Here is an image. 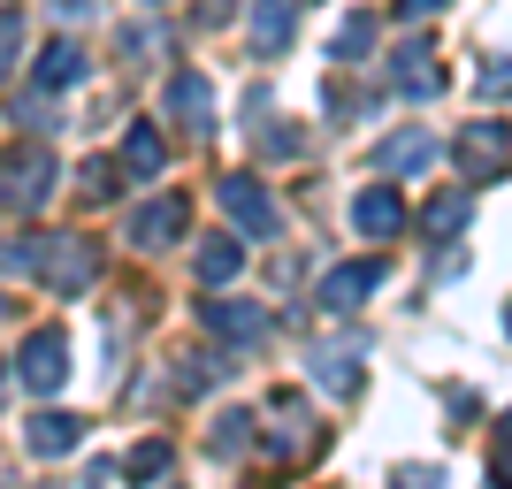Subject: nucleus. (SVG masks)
I'll return each mask as SVG.
<instances>
[{"instance_id":"obj_20","label":"nucleus","mask_w":512,"mask_h":489,"mask_svg":"<svg viewBox=\"0 0 512 489\" xmlns=\"http://www.w3.org/2000/svg\"><path fill=\"white\" fill-rule=\"evenodd\" d=\"M161 467H169V444H146L138 459H130V482H153Z\"/></svg>"},{"instance_id":"obj_24","label":"nucleus","mask_w":512,"mask_h":489,"mask_svg":"<svg viewBox=\"0 0 512 489\" xmlns=\"http://www.w3.org/2000/svg\"><path fill=\"white\" fill-rule=\"evenodd\" d=\"M0 390H8V375H0Z\"/></svg>"},{"instance_id":"obj_9","label":"nucleus","mask_w":512,"mask_h":489,"mask_svg":"<svg viewBox=\"0 0 512 489\" xmlns=\"http://www.w3.org/2000/svg\"><path fill=\"white\" fill-rule=\"evenodd\" d=\"M176 230H184V199H153L130 214V245H169Z\"/></svg>"},{"instance_id":"obj_1","label":"nucleus","mask_w":512,"mask_h":489,"mask_svg":"<svg viewBox=\"0 0 512 489\" xmlns=\"http://www.w3.org/2000/svg\"><path fill=\"white\" fill-rule=\"evenodd\" d=\"M54 153H39V146H8L0 153V207H16V214H31V207H46L54 199Z\"/></svg>"},{"instance_id":"obj_16","label":"nucleus","mask_w":512,"mask_h":489,"mask_svg":"<svg viewBox=\"0 0 512 489\" xmlns=\"http://www.w3.org/2000/svg\"><path fill=\"white\" fill-rule=\"evenodd\" d=\"M192 268H199V283H230L237 268H245V245H237V237H207Z\"/></svg>"},{"instance_id":"obj_10","label":"nucleus","mask_w":512,"mask_h":489,"mask_svg":"<svg viewBox=\"0 0 512 489\" xmlns=\"http://www.w3.org/2000/svg\"><path fill=\"white\" fill-rule=\"evenodd\" d=\"M85 46H77V39H54V46H46V54H39V92H62V85H77V77H85Z\"/></svg>"},{"instance_id":"obj_12","label":"nucleus","mask_w":512,"mask_h":489,"mask_svg":"<svg viewBox=\"0 0 512 489\" xmlns=\"http://www.w3.org/2000/svg\"><path fill=\"white\" fill-rule=\"evenodd\" d=\"M428 161H436V138H428V130H398V138L375 146V169H428Z\"/></svg>"},{"instance_id":"obj_4","label":"nucleus","mask_w":512,"mask_h":489,"mask_svg":"<svg viewBox=\"0 0 512 489\" xmlns=\"http://www.w3.org/2000/svg\"><path fill=\"white\" fill-rule=\"evenodd\" d=\"M375 283H383V260H344L337 276H321L314 306H321V314H352V306H360Z\"/></svg>"},{"instance_id":"obj_17","label":"nucleus","mask_w":512,"mask_h":489,"mask_svg":"<svg viewBox=\"0 0 512 489\" xmlns=\"http://www.w3.org/2000/svg\"><path fill=\"white\" fill-rule=\"evenodd\" d=\"M467 214H474V184H451V192L421 214V230H428V237H451L459 222H467Z\"/></svg>"},{"instance_id":"obj_15","label":"nucleus","mask_w":512,"mask_h":489,"mask_svg":"<svg viewBox=\"0 0 512 489\" xmlns=\"http://www.w3.org/2000/svg\"><path fill=\"white\" fill-rule=\"evenodd\" d=\"M161 161H169V153H161V130H153V123H138V130L123 138V176L153 184V176H161Z\"/></svg>"},{"instance_id":"obj_3","label":"nucleus","mask_w":512,"mask_h":489,"mask_svg":"<svg viewBox=\"0 0 512 489\" xmlns=\"http://www.w3.org/2000/svg\"><path fill=\"white\" fill-rule=\"evenodd\" d=\"M16 375H23V390H39V398H46V390H62L69 383V344L54 337V329H39V337L23 344Z\"/></svg>"},{"instance_id":"obj_21","label":"nucleus","mask_w":512,"mask_h":489,"mask_svg":"<svg viewBox=\"0 0 512 489\" xmlns=\"http://www.w3.org/2000/svg\"><path fill=\"white\" fill-rule=\"evenodd\" d=\"M16 39H23V23H16V16H0V69H8V54H16Z\"/></svg>"},{"instance_id":"obj_14","label":"nucleus","mask_w":512,"mask_h":489,"mask_svg":"<svg viewBox=\"0 0 512 489\" xmlns=\"http://www.w3.org/2000/svg\"><path fill=\"white\" fill-rule=\"evenodd\" d=\"M77 436H85V421H69V413H39L23 444L39 451V459H62V451H77Z\"/></svg>"},{"instance_id":"obj_11","label":"nucleus","mask_w":512,"mask_h":489,"mask_svg":"<svg viewBox=\"0 0 512 489\" xmlns=\"http://www.w3.org/2000/svg\"><path fill=\"white\" fill-rule=\"evenodd\" d=\"M314 383L321 390H352V383H360V344H352V337L321 344V352H314Z\"/></svg>"},{"instance_id":"obj_6","label":"nucleus","mask_w":512,"mask_h":489,"mask_svg":"<svg viewBox=\"0 0 512 489\" xmlns=\"http://www.w3.org/2000/svg\"><path fill=\"white\" fill-rule=\"evenodd\" d=\"M299 16H306V0H260V8H253V54H260V62H276L283 46H291Z\"/></svg>"},{"instance_id":"obj_7","label":"nucleus","mask_w":512,"mask_h":489,"mask_svg":"<svg viewBox=\"0 0 512 489\" xmlns=\"http://www.w3.org/2000/svg\"><path fill=\"white\" fill-rule=\"evenodd\" d=\"M92 268H100V253H92V245H85V237H62V253H46L39 260V276L46 283H54V291H85V283H92Z\"/></svg>"},{"instance_id":"obj_5","label":"nucleus","mask_w":512,"mask_h":489,"mask_svg":"<svg viewBox=\"0 0 512 489\" xmlns=\"http://www.w3.org/2000/svg\"><path fill=\"white\" fill-rule=\"evenodd\" d=\"M352 230H360V237H398V230H406V199H398V184H367V192L352 199Z\"/></svg>"},{"instance_id":"obj_8","label":"nucleus","mask_w":512,"mask_h":489,"mask_svg":"<svg viewBox=\"0 0 512 489\" xmlns=\"http://www.w3.org/2000/svg\"><path fill=\"white\" fill-rule=\"evenodd\" d=\"M169 115H184L192 130L214 123V92H207V77H199V69H176V77H169Z\"/></svg>"},{"instance_id":"obj_23","label":"nucleus","mask_w":512,"mask_h":489,"mask_svg":"<svg viewBox=\"0 0 512 489\" xmlns=\"http://www.w3.org/2000/svg\"><path fill=\"white\" fill-rule=\"evenodd\" d=\"M146 8H161V0H146Z\"/></svg>"},{"instance_id":"obj_13","label":"nucleus","mask_w":512,"mask_h":489,"mask_svg":"<svg viewBox=\"0 0 512 489\" xmlns=\"http://www.w3.org/2000/svg\"><path fill=\"white\" fill-rule=\"evenodd\" d=\"M207 321L222 329V337H237V344H260V337H268V314H260V306H245V298H222V306H207Z\"/></svg>"},{"instance_id":"obj_22","label":"nucleus","mask_w":512,"mask_h":489,"mask_svg":"<svg viewBox=\"0 0 512 489\" xmlns=\"http://www.w3.org/2000/svg\"><path fill=\"white\" fill-rule=\"evenodd\" d=\"M54 16H62V23H85V16H92V0H54Z\"/></svg>"},{"instance_id":"obj_19","label":"nucleus","mask_w":512,"mask_h":489,"mask_svg":"<svg viewBox=\"0 0 512 489\" xmlns=\"http://www.w3.org/2000/svg\"><path fill=\"white\" fill-rule=\"evenodd\" d=\"M367 39H375V23H367V16H352V23H344V31H337V62H352V54H367Z\"/></svg>"},{"instance_id":"obj_2","label":"nucleus","mask_w":512,"mask_h":489,"mask_svg":"<svg viewBox=\"0 0 512 489\" xmlns=\"http://www.w3.org/2000/svg\"><path fill=\"white\" fill-rule=\"evenodd\" d=\"M222 214H230L245 237H276L283 230V214H276V199L260 192L253 176H222Z\"/></svg>"},{"instance_id":"obj_18","label":"nucleus","mask_w":512,"mask_h":489,"mask_svg":"<svg viewBox=\"0 0 512 489\" xmlns=\"http://www.w3.org/2000/svg\"><path fill=\"white\" fill-rule=\"evenodd\" d=\"M398 92H421L428 100V92H444V69L428 62V54H398Z\"/></svg>"}]
</instances>
